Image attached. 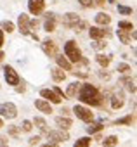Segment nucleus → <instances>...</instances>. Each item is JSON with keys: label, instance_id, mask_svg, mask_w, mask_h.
<instances>
[{"label": "nucleus", "instance_id": "1", "mask_svg": "<svg viewBox=\"0 0 137 147\" xmlns=\"http://www.w3.org/2000/svg\"><path fill=\"white\" fill-rule=\"evenodd\" d=\"M78 99H80L83 104H89V106H101V104H102V95H101V92H99L94 85H90V83H80Z\"/></svg>", "mask_w": 137, "mask_h": 147}, {"label": "nucleus", "instance_id": "2", "mask_svg": "<svg viewBox=\"0 0 137 147\" xmlns=\"http://www.w3.org/2000/svg\"><path fill=\"white\" fill-rule=\"evenodd\" d=\"M64 54H66V59L70 61V62H80L82 61V52H80V49L77 47V42L75 40H68L66 43H64Z\"/></svg>", "mask_w": 137, "mask_h": 147}, {"label": "nucleus", "instance_id": "3", "mask_svg": "<svg viewBox=\"0 0 137 147\" xmlns=\"http://www.w3.org/2000/svg\"><path fill=\"white\" fill-rule=\"evenodd\" d=\"M73 113H75V116H77L78 119H82V121H85V123L94 121V113H92L89 107H85V106H75V107H73Z\"/></svg>", "mask_w": 137, "mask_h": 147}, {"label": "nucleus", "instance_id": "4", "mask_svg": "<svg viewBox=\"0 0 137 147\" xmlns=\"http://www.w3.org/2000/svg\"><path fill=\"white\" fill-rule=\"evenodd\" d=\"M45 135H47L49 142H52V144H61V142H66L70 138L66 130H52V131H47Z\"/></svg>", "mask_w": 137, "mask_h": 147}, {"label": "nucleus", "instance_id": "5", "mask_svg": "<svg viewBox=\"0 0 137 147\" xmlns=\"http://www.w3.org/2000/svg\"><path fill=\"white\" fill-rule=\"evenodd\" d=\"M0 114L7 119H14L18 116V107L12 102H4V104H0Z\"/></svg>", "mask_w": 137, "mask_h": 147}, {"label": "nucleus", "instance_id": "6", "mask_svg": "<svg viewBox=\"0 0 137 147\" xmlns=\"http://www.w3.org/2000/svg\"><path fill=\"white\" fill-rule=\"evenodd\" d=\"M4 75H5L7 85H12V87L19 85V75H18V71H14L12 66H5L4 67Z\"/></svg>", "mask_w": 137, "mask_h": 147}, {"label": "nucleus", "instance_id": "7", "mask_svg": "<svg viewBox=\"0 0 137 147\" xmlns=\"http://www.w3.org/2000/svg\"><path fill=\"white\" fill-rule=\"evenodd\" d=\"M43 7H45V0H30V2H28V11L33 16L42 14L43 12Z\"/></svg>", "mask_w": 137, "mask_h": 147}, {"label": "nucleus", "instance_id": "8", "mask_svg": "<svg viewBox=\"0 0 137 147\" xmlns=\"http://www.w3.org/2000/svg\"><path fill=\"white\" fill-rule=\"evenodd\" d=\"M40 95H42V99H45L47 102H52V104H61V100H62L54 90H49V88H42Z\"/></svg>", "mask_w": 137, "mask_h": 147}, {"label": "nucleus", "instance_id": "9", "mask_svg": "<svg viewBox=\"0 0 137 147\" xmlns=\"http://www.w3.org/2000/svg\"><path fill=\"white\" fill-rule=\"evenodd\" d=\"M89 35H90V38L92 40H101V38H104V36H109L111 35V31L108 30V28H90L89 30Z\"/></svg>", "mask_w": 137, "mask_h": 147}, {"label": "nucleus", "instance_id": "10", "mask_svg": "<svg viewBox=\"0 0 137 147\" xmlns=\"http://www.w3.org/2000/svg\"><path fill=\"white\" fill-rule=\"evenodd\" d=\"M42 49H43V52L49 55V57H56L57 55V43L54 42V40H45L43 43H42Z\"/></svg>", "mask_w": 137, "mask_h": 147}, {"label": "nucleus", "instance_id": "11", "mask_svg": "<svg viewBox=\"0 0 137 147\" xmlns=\"http://www.w3.org/2000/svg\"><path fill=\"white\" fill-rule=\"evenodd\" d=\"M56 21H57V18H56V14H54V12H47V14H45L43 28H45V31H47V33H52V31L56 30Z\"/></svg>", "mask_w": 137, "mask_h": 147}, {"label": "nucleus", "instance_id": "12", "mask_svg": "<svg viewBox=\"0 0 137 147\" xmlns=\"http://www.w3.org/2000/svg\"><path fill=\"white\" fill-rule=\"evenodd\" d=\"M18 26H19L21 35H30V19L26 14H21L18 18Z\"/></svg>", "mask_w": 137, "mask_h": 147}, {"label": "nucleus", "instance_id": "13", "mask_svg": "<svg viewBox=\"0 0 137 147\" xmlns=\"http://www.w3.org/2000/svg\"><path fill=\"white\" fill-rule=\"evenodd\" d=\"M78 21H80V18H78V14H75V12H68V14L62 16V24H64L66 28H73Z\"/></svg>", "mask_w": 137, "mask_h": 147}, {"label": "nucleus", "instance_id": "14", "mask_svg": "<svg viewBox=\"0 0 137 147\" xmlns=\"http://www.w3.org/2000/svg\"><path fill=\"white\" fill-rule=\"evenodd\" d=\"M56 125L59 126V130H70L71 125H73V121L70 118H66V116H57L56 118Z\"/></svg>", "mask_w": 137, "mask_h": 147}, {"label": "nucleus", "instance_id": "15", "mask_svg": "<svg viewBox=\"0 0 137 147\" xmlns=\"http://www.w3.org/2000/svg\"><path fill=\"white\" fill-rule=\"evenodd\" d=\"M35 107H37L40 113H45V114H50V113H52V107H50V104H49L45 99H38V100H35Z\"/></svg>", "mask_w": 137, "mask_h": 147}, {"label": "nucleus", "instance_id": "16", "mask_svg": "<svg viewBox=\"0 0 137 147\" xmlns=\"http://www.w3.org/2000/svg\"><path fill=\"white\" fill-rule=\"evenodd\" d=\"M50 75H52V80L57 82V83H61V82L66 80V73H64L61 67H52V69H50Z\"/></svg>", "mask_w": 137, "mask_h": 147}, {"label": "nucleus", "instance_id": "17", "mask_svg": "<svg viewBox=\"0 0 137 147\" xmlns=\"http://www.w3.org/2000/svg\"><path fill=\"white\" fill-rule=\"evenodd\" d=\"M56 61H57V67H61V69H64V71H71V69H73L71 62L68 61L66 57H62V55H56Z\"/></svg>", "mask_w": 137, "mask_h": 147}, {"label": "nucleus", "instance_id": "18", "mask_svg": "<svg viewBox=\"0 0 137 147\" xmlns=\"http://www.w3.org/2000/svg\"><path fill=\"white\" fill-rule=\"evenodd\" d=\"M78 88H80V83H78V82H73V83H70V85H68V88H66L64 95L71 99V97H75V95L78 94Z\"/></svg>", "mask_w": 137, "mask_h": 147}, {"label": "nucleus", "instance_id": "19", "mask_svg": "<svg viewBox=\"0 0 137 147\" xmlns=\"http://www.w3.org/2000/svg\"><path fill=\"white\" fill-rule=\"evenodd\" d=\"M96 23L101 24V26H108V24L111 23V16L106 14V12H99V14L96 16Z\"/></svg>", "mask_w": 137, "mask_h": 147}, {"label": "nucleus", "instance_id": "20", "mask_svg": "<svg viewBox=\"0 0 137 147\" xmlns=\"http://www.w3.org/2000/svg\"><path fill=\"white\" fill-rule=\"evenodd\" d=\"M111 107L113 109H121L123 107V95L121 94H115L111 97Z\"/></svg>", "mask_w": 137, "mask_h": 147}, {"label": "nucleus", "instance_id": "21", "mask_svg": "<svg viewBox=\"0 0 137 147\" xmlns=\"http://www.w3.org/2000/svg\"><path fill=\"white\" fill-rule=\"evenodd\" d=\"M121 83L125 85V88H127L130 94H135V80H134V78L125 76V78H121Z\"/></svg>", "mask_w": 137, "mask_h": 147}, {"label": "nucleus", "instance_id": "22", "mask_svg": "<svg viewBox=\"0 0 137 147\" xmlns=\"http://www.w3.org/2000/svg\"><path fill=\"white\" fill-rule=\"evenodd\" d=\"M33 125H35L42 133H47V131H49V130H47V123H45V119L40 118V116H37V118L33 119Z\"/></svg>", "mask_w": 137, "mask_h": 147}, {"label": "nucleus", "instance_id": "23", "mask_svg": "<svg viewBox=\"0 0 137 147\" xmlns=\"http://www.w3.org/2000/svg\"><path fill=\"white\" fill-rule=\"evenodd\" d=\"M101 142L104 144V147H116V145H118V137L109 135V137H104Z\"/></svg>", "mask_w": 137, "mask_h": 147}, {"label": "nucleus", "instance_id": "24", "mask_svg": "<svg viewBox=\"0 0 137 147\" xmlns=\"http://www.w3.org/2000/svg\"><path fill=\"white\" fill-rule=\"evenodd\" d=\"M96 61L102 66V67H108L109 62H111V55H104V54H97L96 55Z\"/></svg>", "mask_w": 137, "mask_h": 147}, {"label": "nucleus", "instance_id": "25", "mask_svg": "<svg viewBox=\"0 0 137 147\" xmlns=\"http://www.w3.org/2000/svg\"><path fill=\"white\" fill-rule=\"evenodd\" d=\"M102 128H104L102 123H92V121H90V125L87 126V131H89V135H94V133H99Z\"/></svg>", "mask_w": 137, "mask_h": 147}, {"label": "nucleus", "instance_id": "26", "mask_svg": "<svg viewBox=\"0 0 137 147\" xmlns=\"http://www.w3.org/2000/svg\"><path fill=\"white\" fill-rule=\"evenodd\" d=\"M134 121H135L134 114H128V116H125V118H121V119H116V121H115V125H128V126H132V125H134Z\"/></svg>", "mask_w": 137, "mask_h": 147}, {"label": "nucleus", "instance_id": "27", "mask_svg": "<svg viewBox=\"0 0 137 147\" xmlns=\"http://www.w3.org/2000/svg\"><path fill=\"white\" fill-rule=\"evenodd\" d=\"M90 137H82L75 142V147H90Z\"/></svg>", "mask_w": 137, "mask_h": 147}, {"label": "nucleus", "instance_id": "28", "mask_svg": "<svg viewBox=\"0 0 137 147\" xmlns=\"http://www.w3.org/2000/svg\"><path fill=\"white\" fill-rule=\"evenodd\" d=\"M118 28H120V30H125V31H132V30H134V24L128 23V21H120V23H118Z\"/></svg>", "mask_w": 137, "mask_h": 147}, {"label": "nucleus", "instance_id": "29", "mask_svg": "<svg viewBox=\"0 0 137 147\" xmlns=\"http://www.w3.org/2000/svg\"><path fill=\"white\" fill-rule=\"evenodd\" d=\"M118 38L121 43H130V36L125 33V30H118Z\"/></svg>", "mask_w": 137, "mask_h": 147}, {"label": "nucleus", "instance_id": "30", "mask_svg": "<svg viewBox=\"0 0 137 147\" xmlns=\"http://www.w3.org/2000/svg\"><path fill=\"white\" fill-rule=\"evenodd\" d=\"M2 31L12 33V31H14V23H11V21H4V23H2Z\"/></svg>", "mask_w": 137, "mask_h": 147}, {"label": "nucleus", "instance_id": "31", "mask_svg": "<svg viewBox=\"0 0 137 147\" xmlns=\"http://www.w3.org/2000/svg\"><path fill=\"white\" fill-rule=\"evenodd\" d=\"M31 128H33V123H31V121L24 119V121L21 123V130H23V131H31Z\"/></svg>", "mask_w": 137, "mask_h": 147}, {"label": "nucleus", "instance_id": "32", "mask_svg": "<svg viewBox=\"0 0 137 147\" xmlns=\"http://www.w3.org/2000/svg\"><path fill=\"white\" fill-rule=\"evenodd\" d=\"M116 71H118V73H123V75H127V73H128V71H132V69H130V66H128V64H125V62H123V64H118V69H116Z\"/></svg>", "mask_w": 137, "mask_h": 147}, {"label": "nucleus", "instance_id": "33", "mask_svg": "<svg viewBox=\"0 0 137 147\" xmlns=\"http://www.w3.org/2000/svg\"><path fill=\"white\" fill-rule=\"evenodd\" d=\"M73 28H75L77 31H82V30H85V28H87V21H83V19H80V21H78V23H77V24H75Z\"/></svg>", "mask_w": 137, "mask_h": 147}, {"label": "nucleus", "instance_id": "34", "mask_svg": "<svg viewBox=\"0 0 137 147\" xmlns=\"http://www.w3.org/2000/svg\"><path fill=\"white\" fill-rule=\"evenodd\" d=\"M106 45H108V43H104V40H96L94 49H96V50H101V49H106Z\"/></svg>", "mask_w": 137, "mask_h": 147}, {"label": "nucleus", "instance_id": "35", "mask_svg": "<svg viewBox=\"0 0 137 147\" xmlns=\"http://www.w3.org/2000/svg\"><path fill=\"white\" fill-rule=\"evenodd\" d=\"M7 131H9V135H12V137H18V135H19V128H18V126H14V125H12V126H9V128H7Z\"/></svg>", "mask_w": 137, "mask_h": 147}, {"label": "nucleus", "instance_id": "36", "mask_svg": "<svg viewBox=\"0 0 137 147\" xmlns=\"http://www.w3.org/2000/svg\"><path fill=\"white\" fill-rule=\"evenodd\" d=\"M118 12L120 14H132V9L130 7H125V5H118Z\"/></svg>", "mask_w": 137, "mask_h": 147}, {"label": "nucleus", "instance_id": "37", "mask_svg": "<svg viewBox=\"0 0 137 147\" xmlns=\"http://www.w3.org/2000/svg\"><path fill=\"white\" fill-rule=\"evenodd\" d=\"M40 140H42V138H40L38 135H35V137H30V138H28V144H30V145H37Z\"/></svg>", "mask_w": 137, "mask_h": 147}, {"label": "nucleus", "instance_id": "38", "mask_svg": "<svg viewBox=\"0 0 137 147\" xmlns=\"http://www.w3.org/2000/svg\"><path fill=\"white\" fill-rule=\"evenodd\" d=\"M78 2H80L83 7H96V5H94V0H78Z\"/></svg>", "mask_w": 137, "mask_h": 147}, {"label": "nucleus", "instance_id": "39", "mask_svg": "<svg viewBox=\"0 0 137 147\" xmlns=\"http://www.w3.org/2000/svg\"><path fill=\"white\" fill-rule=\"evenodd\" d=\"M99 78H102V80H109L111 75H109V73H106V71H101V73H99Z\"/></svg>", "mask_w": 137, "mask_h": 147}, {"label": "nucleus", "instance_id": "40", "mask_svg": "<svg viewBox=\"0 0 137 147\" xmlns=\"http://www.w3.org/2000/svg\"><path fill=\"white\" fill-rule=\"evenodd\" d=\"M54 92H56V94H57V95H59L61 99H66V95H64V92H62V90H61L59 87H56V88H54Z\"/></svg>", "mask_w": 137, "mask_h": 147}, {"label": "nucleus", "instance_id": "41", "mask_svg": "<svg viewBox=\"0 0 137 147\" xmlns=\"http://www.w3.org/2000/svg\"><path fill=\"white\" fill-rule=\"evenodd\" d=\"M104 2H106V0H94V5H96V7H102Z\"/></svg>", "mask_w": 137, "mask_h": 147}, {"label": "nucleus", "instance_id": "42", "mask_svg": "<svg viewBox=\"0 0 137 147\" xmlns=\"http://www.w3.org/2000/svg\"><path fill=\"white\" fill-rule=\"evenodd\" d=\"M0 145H7V137H2V135H0Z\"/></svg>", "mask_w": 137, "mask_h": 147}, {"label": "nucleus", "instance_id": "43", "mask_svg": "<svg viewBox=\"0 0 137 147\" xmlns=\"http://www.w3.org/2000/svg\"><path fill=\"white\" fill-rule=\"evenodd\" d=\"M2 45H4V31L0 30V49H2Z\"/></svg>", "mask_w": 137, "mask_h": 147}, {"label": "nucleus", "instance_id": "44", "mask_svg": "<svg viewBox=\"0 0 137 147\" xmlns=\"http://www.w3.org/2000/svg\"><path fill=\"white\" fill-rule=\"evenodd\" d=\"M43 147H59V144H52V142H49V144H45Z\"/></svg>", "mask_w": 137, "mask_h": 147}, {"label": "nucleus", "instance_id": "45", "mask_svg": "<svg viewBox=\"0 0 137 147\" xmlns=\"http://www.w3.org/2000/svg\"><path fill=\"white\" fill-rule=\"evenodd\" d=\"M4 57H5V54H4V52H0V62H2V59H4Z\"/></svg>", "mask_w": 137, "mask_h": 147}, {"label": "nucleus", "instance_id": "46", "mask_svg": "<svg viewBox=\"0 0 137 147\" xmlns=\"http://www.w3.org/2000/svg\"><path fill=\"white\" fill-rule=\"evenodd\" d=\"M0 128H4V121H2V118H0Z\"/></svg>", "mask_w": 137, "mask_h": 147}, {"label": "nucleus", "instance_id": "47", "mask_svg": "<svg viewBox=\"0 0 137 147\" xmlns=\"http://www.w3.org/2000/svg\"><path fill=\"white\" fill-rule=\"evenodd\" d=\"M0 147H7V145H0Z\"/></svg>", "mask_w": 137, "mask_h": 147}]
</instances>
